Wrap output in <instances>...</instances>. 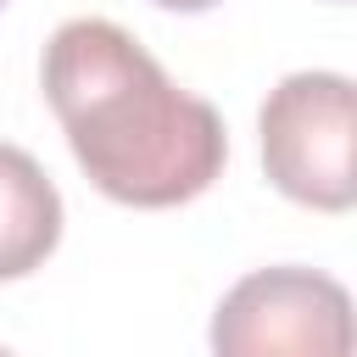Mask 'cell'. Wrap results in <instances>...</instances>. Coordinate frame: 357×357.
<instances>
[{
  "label": "cell",
  "mask_w": 357,
  "mask_h": 357,
  "mask_svg": "<svg viewBox=\"0 0 357 357\" xmlns=\"http://www.w3.org/2000/svg\"><path fill=\"white\" fill-rule=\"evenodd\" d=\"M45 100L89 173L123 206H184L229 162V134L212 100L178 89L162 61L106 17H67L39 61Z\"/></svg>",
  "instance_id": "cell-1"
},
{
  "label": "cell",
  "mask_w": 357,
  "mask_h": 357,
  "mask_svg": "<svg viewBox=\"0 0 357 357\" xmlns=\"http://www.w3.org/2000/svg\"><path fill=\"white\" fill-rule=\"evenodd\" d=\"M351 78L346 73H290L262 100V167L279 195L312 212H351Z\"/></svg>",
  "instance_id": "cell-2"
},
{
  "label": "cell",
  "mask_w": 357,
  "mask_h": 357,
  "mask_svg": "<svg viewBox=\"0 0 357 357\" xmlns=\"http://www.w3.org/2000/svg\"><path fill=\"white\" fill-rule=\"evenodd\" d=\"M212 351L223 357H346L351 296L312 268H257L212 312Z\"/></svg>",
  "instance_id": "cell-3"
},
{
  "label": "cell",
  "mask_w": 357,
  "mask_h": 357,
  "mask_svg": "<svg viewBox=\"0 0 357 357\" xmlns=\"http://www.w3.org/2000/svg\"><path fill=\"white\" fill-rule=\"evenodd\" d=\"M61 240V195L45 167L0 139V279H28Z\"/></svg>",
  "instance_id": "cell-4"
},
{
  "label": "cell",
  "mask_w": 357,
  "mask_h": 357,
  "mask_svg": "<svg viewBox=\"0 0 357 357\" xmlns=\"http://www.w3.org/2000/svg\"><path fill=\"white\" fill-rule=\"evenodd\" d=\"M151 6H162V11H212L218 0H151Z\"/></svg>",
  "instance_id": "cell-5"
},
{
  "label": "cell",
  "mask_w": 357,
  "mask_h": 357,
  "mask_svg": "<svg viewBox=\"0 0 357 357\" xmlns=\"http://www.w3.org/2000/svg\"><path fill=\"white\" fill-rule=\"evenodd\" d=\"M0 6H6V0H0Z\"/></svg>",
  "instance_id": "cell-6"
}]
</instances>
